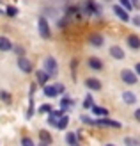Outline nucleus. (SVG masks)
<instances>
[{
	"instance_id": "5701e85b",
	"label": "nucleus",
	"mask_w": 140,
	"mask_h": 146,
	"mask_svg": "<svg viewBox=\"0 0 140 146\" xmlns=\"http://www.w3.org/2000/svg\"><path fill=\"white\" fill-rule=\"evenodd\" d=\"M0 100H2L5 105H11L12 104V94L5 89H0Z\"/></svg>"
},
{
	"instance_id": "39448f33",
	"label": "nucleus",
	"mask_w": 140,
	"mask_h": 146,
	"mask_svg": "<svg viewBox=\"0 0 140 146\" xmlns=\"http://www.w3.org/2000/svg\"><path fill=\"white\" fill-rule=\"evenodd\" d=\"M83 84H85V87L89 91H101L103 89V84H101V80L99 78H96V77H87L85 80H83Z\"/></svg>"
},
{
	"instance_id": "7ed1b4c3",
	"label": "nucleus",
	"mask_w": 140,
	"mask_h": 146,
	"mask_svg": "<svg viewBox=\"0 0 140 146\" xmlns=\"http://www.w3.org/2000/svg\"><path fill=\"white\" fill-rule=\"evenodd\" d=\"M121 80L124 84H128V86H135L138 84V77H137V73L133 70H128V68H124L121 71Z\"/></svg>"
},
{
	"instance_id": "0eeeda50",
	"label": "nucleus",
	"mask_w": 140,
	"mask_h": 146,
	"mask_svg": "<svg viewBox=\"0 0 140 146\" xmlns=\"http://www.w3.org/2000/svg\"><path fill=\"white\" fill-rule=\"evenodd\" d=\"M16 64H18L20 71H21V73H25V75H28V73H32V71H34V64L28 61L27 57H18Z\"/></svg>"
},
{
	"instance_id": "4468645a",
	"label": "nucleus",
	"mask_w": 140,
	"mask_h": 146,
	"mask_svg": "<svg viewBox=\"0 0 140 146\" xmlns=\"http://www.w3.org/2000/svg\"><path fill=\"white\" fill-rule=\"evenodd\" d=\"M64 112L60 111V109H57V111H55V109H53V111H51L50 114H48V118H46V123H48V127H57V121H58V118H60V116H62Z\"/></svg>"
},
{
	"instance_id": "1a4fd4ad",
	"label": "nucleus",
	"mask_w": 140,
	"mask_h": 146,
	"mask_svg": "<svg viewBox=\"0 0 140 146\" xmlns=\"http://www.w3.org/2000/svg\"><path fill=\"white\" fill-rule=\"evenodd\" d=\"M89 45L92 48H103L105 46V36L103 34H98V32H94L89 36Z\"/></svg>"
},
{
	"instance_id": "412c9836",
	"label": "nucleus",
	"mask_w": 140,
	"mask_h": 146,
	"mask_svg": "<svg viewBox=\"0 0 140 146\" xmlns=\"http://www.w3.org/2000/svg\"><path fill=\"white\" fill-rule=\"evenodd\" d=\"M66 144H68V146H80L78 135L75 132H68V134H66Z\"/></svg>"
},
{
	"instance_id": "2f4dec72",
	"label": "nucleus",
	"mask_w": 140,
	"mask_h": 146,
	"mask_svg": "<svg viewBox=\"0 0 140 146\" xmlns=\"http://www.w3.org/2000/svg\"><path fill=\"white\" fill-rule=\"evenodd\" d=\"M76 66H78V59H73L71 61V70H73V80H76Z\"/></svg>"
},
{
	"instance_id": "9b49d317",
	"label": "nucleus",
	"mask_w": 140,
	"mask_h": 146,
	"mask_svg": "<svg viewBox=\"0 0 140 146\" xmlns=\"http://www.w3.org/2000/svg\"><path fill=\"white\" fill-rule=\"evenodd\" d=\"M112 9H114V13H115V16L119 18L121 21H124V23H128V21L131 20V16H129V13H128L126 9H122V7H121L119 4H115V5L112 7Z\"/></svg>"
},
{
	"instance_id": "c756f323",
	"label": "nucleus",
	"mask_w": 140,
	"mask_h": 146,
	"mask_svg": "<svg viewBox=\"0 0 140 146\" xmlns=\"http://www.w3.org/2000/svg\"><path fill=\"white\" fill-rule=\"evenodd\" d=\"M80 121L83 123V125H89V127H96V119H92V118H89V116H80Z\"/></svg>"
},
{
	"instance_id": "4c0bfd02",
	"label": "nucleus",
	"mask_w": 140,
	"mask_h": 146,
	"mask_svg": "<svg viewBox=\"0 0 140 146\" xmlns=\"http://www.w3.org/2000/svg\"><path fill=\"white\" fill-rule=\"evenodd\" d=\"M105 146H115V144H114V143H106Z\"/></svg>"
},
{
	"instance_id": "cd10ccee",
	"label": "nucleus",
	"mask_w": 140,
	"mask_h": 146,
	"mask_svg": "<svg viewBox=\"0 0 140 146\" xmlns=\"http://www.w3.org/2000/svg\"><path fill=\"white\" fill-rule=\"evenodd\" d=\"M124 146H140V141L138 139H135V137H129V135H126L124 137Z\"/></svg>"
},
{
	"instance_id": "f8f14e48",
	"label": "nucleus",
	"mask_w": 140,
	"mask_h": 146,
	"mask_svg": "<svg viewBox=\"0 0 140 146\" xmlns=\"http://www.w3.org/2000/svg\"><path fill=\"white\" fill-rule=\"evenodd\" d=\"M87 68L92 70V71H101L105 68V64H103V61L99 57H89V59H87Z\"/></svg>"
},
{
	"instance_id": "4be33fe9",
	"label": "nucleus",
	"mask_w": 140,
	"mask_h": 146,
	"mask_svg": "<svg viewBox=\"0 0 140 146\" xmlns=\"http://www.w3.org/2000/svg\"><path fill=\"white\" fill-rule=\"evenodd\" d=\"M68 127H69V116H66V114H62L60 118H58V121H57V130H68Z\"/></svg>"
},
{
	"instance_id": "b1692460",
	"label": "nucleus",
	"mask_w": 140,
	"mask_h": 146,
	"mask_svg": "<svg viewBox=\"0 0 140 146\" xmlns=\"http://www.w3.org/2000/svg\"><path fill=\"white\" fill-rule=\"evenodd\" d=\"M51 111H53V105H51V104H43V105H39L37 107V114H50Z\"/></svg>"
},
{
	"instance_id": "ea45409f",
	"label": "nucleus",
	"mask_w": 140,
	"mask_h": 146,
	"mask_svg": "<svg viewBox=\"0 0 140 146\" xmlns=\"http://www.w3.org/2000/svg\"><path fill=\"white\" fill-rule=\"evenodd\" d=\"M105 2H110V0H105Z\"/></svg>"
},
{
	"instance_id": "a878e982",
	"label": "nucleus",
	"mask_w": 140,
	"mask_h": 146,
	"mask_svg": "<svg viewBox=\"0 0 140 146\" xmlns=\"http://www.w3.org/2000/svg\"><path fill=\"white\" fill-rule=\"evenodd\" d=\"M94 105V98H92V94L89 93V94H85V98H83V102H82V107L83 109H91Z\"/></svg>"
},
{
	"instance_id": "393cba45",
	"label": "nucleus",
	"mask_w": 140,
	"mask_h": 146,
	"mask_svg": "<svg viewBox=\"0 0 140 146\" xmlns=\"http://www.w3.org/2000/svg\"><path fill=\"white\" fill-rule=\"evenodd\" d=\"M12 52L16 54L18 57H27V50H25L23 45H14V46H12Z\"/></svg>"
},
{
	"instance_id": "aec40b11",
	"label": "nucleus",
	"mask_w": 140,
	"mask_h": 146,
	"mask_svg": "<svg viewBox=\"0 0 140 146\" xmlns=\"http://www.w3.org/2000/svg\"><path fill=\"white\" fill-rule=\"evenodd\" d=\"M39 143L50 146L51 143H53V135H51L48 130H39Z\"/></svg>"
},
{
	"instance_id": "a211bd4d",
	"label": "nucleus",
	"mask_w": 140,
	"mask_h": 146,
	"mask_svg": "<svg viewBox=\"0 0 140 146\" xmlns=\"http://www.w3.org/2000/svg\"><path fill=\"white\" fill-rule=\"evenodd\" d=\"M12 41L5 36H0V52H12Z\"/></svg>"
},
{
	"instance_id": "f257e3e1",
	"label": "nucleus",
	"mask_w": 140,
	"mask_h": 146,
	"mask_svg": "<svg viewBox=\"0 0 140 146\" xmlns=\"http://www.w3.org/2000/svg\"><path fill=\"white\" fill-rule=\"evenodd\" d=\"M43 70H45L50 77H57L58 75V62L53 55H48L45 61H43Z\"/></svg>"
},
{
	"instance_id": "20e7f679",
	"label": "nucleus",
	"mask_w": 140,
	"mask_h": 146,
	"mask_svg": "<svg viewBox=\"0 0 140 146\" xmlns=\"http://www.w3.org/2000/svg\"><path fill=\"white\" fill-rule=\"evenodd\" d=\"M96 127H105V128H122L121 121H115L112 118H96Z\"/></svg>"
},
{
	"instance_id": "9d476101",
	"label": "nucleus",
	"mask_w": 140,
	"mask_h": 146,
	"mask_svg": "<svg viewBox=\"0 0 140 146\" xmlns=\"http://www.w3.org/2000/svg\"><path fill=\"white\" fill-rule=\"evenodd\" d=\"M126 45H128L129 50H133V52L140 50V36L138 34H128L126 36Z\"/></svg>"
},
{
	"instance_id": "6ab92c4d",
	"label": "nucleus",
	"mask_w": 140,
	"mask_h": 146,
	"mask_svg": "<svg viewBox=\"0 0 140 146\" xmlns=\"http://www.w3.org/2000/svg\"><path fill=\"white\" fill-rule=\"evenodd\" d=\"M58 105H60V111H62V112H66L69 107H73V105H75V100H73V98H69L68 94H64V96L60 98V104H58Z\"/></svg>"
},
{
	"instance_id": "c9c22d12",
	"label": "nucleus",
	"mask_w": 140,
	"mask_h": 146,
	"mask_svg": "<svg viewBox=\"0 0 140 146\" xmlns=\"http://www.w3.org/2000/svg\"><path fill=\"white\" fill-rule=\"evenodd\" d=\"M133 118H135V121H138V123H140V107H138V109H135Z\"/></svg>"
},
{
	"instance_id": "58836bf2",
	"label": "nucleus",
	"mask_w": 140,
	"mask_h": 146,
	"mask_svg": "<svg viewBox=\"0 0 140 146\" xmlns=\"http://www.w3.org/2000/svg\"><path fill=\"white\" fill-rule=\"evenodd\" d=\"M35 146H48V144H43V143H39V144H35Z\"/></svg>"
},
{
	"instance_id": "7c9ffc66",
	"label": "nucleus",
	"mask_w": 140,
	"mask_h": 146,
	"mask_svg": "<svg viewBox=\"0 0 140 146\" xmlns=\"http://www.w3.org/2000/svg\"><path fill=\"white\" fill-rule=\"evenodd\" d=\"M119 5L122 7V9H126L128 13H129V11H133V5H131L129 0H119Z\"/></svg>"
},
{
	"instance_id": "6e6552de",
	"label": "nucleus",
	"mask_w": 140,
	"mask_h": 146,
	"mask_svg": "<svg viewBox=\"0 0 140 146\" xmlns=\"http://www.w3.org/2000/svg\"><path fill=\"white\" fill-rule=\"evenodd\" d=\"M108 54H110V57H112V59H115V61H124V59H126L124 48H121L119 45H112V46L108 48Z\"/></svg>"
},
{
	"instance_id": "f704fd0d",
	"label": "nucleus",
	"mask_w": 140,
	"mask_h": 146,
	"mask_svg": "<svg viewBox=\"0 0 140 146\" xmlns=\"http://www.w3.org/2000/svg\"><path fill=\"white\" fill-rule=\"evenodd\" d=\"M131 5H133V9H138L140 11V0H129Z\"/></svg>"
},
{
	"instance_id": "72a5a7b5",
	"label": "nucleus",
	"mask_w": 140,
	"mask_h": 146,
	"mask_svg": "<svg viewBox=\"0 0 140 146\" xmlns=\"http://www.w3.org/2000/svg\"><path fill=\"white\" fill-rule=\"evenodd\" d=\"M131 23H133L135 27H140V14H137V16H131Z\"/></svg>"
},
{
	"instance_id": "ddd939ff",
	"label": "nucleus",
	"mask_w": 140,
	"mask_h": 146,
	"mask_svg": "<svg viewBox=\"0 0 140 146\" xmlns=\"http://www.w3.org/2000/svg\"><path fill=\"white\" fill-rule=\"evenodd\" d=\"M50 78H51V77L48 75L45 70H37V71H35V84H37V86L45 87V86L50 82Z\"/></svg>"
},
{
	"instance_id": "e433bc0d",
	"label": "nucleus",
	"mask_w": 140,
	"mask_h": 146,
	"mask_svg": "<svg viewBox=\"0 0 140 146\" xmlns=\"http://www.w3.org/2000/svg\"><path fill=\"white\" fill-rule=\"evenodd\" d=\"M133 71L137 73V77L140 78V62H137V64H135V68H133Z\"/></svg>"
},
{
	"instance_id": "f03ea898",
	"label": "nucleus",
	"mask_w": 140,
	"mask_h": 146,
	"mask_svg": "<svg viewBox=\"0 0 140 146\" xmlns=\"http://www.w3.org/2000/svg\"><path fill=\"white\" fill-rule=\"evenodd\" d=\"M37 32H39V36L43 39H51V27H50V23H48V20L45 18V16H39L37 18Z\"/></svg>"
},
{
	"instance_id": "473e14b6",
	"label": "nucleus",
	"mask_w": 140,
	"mask_h": 146,
	"mask_svg": "<svg viewBox=\"0 0 140 146\" xmlns=\"http://www.w3.org/2000/svg\"><path fill=\"white\" fill-rule=\"evenodd\" d=\"M55 87H57V91H58V94H62V96H64V94H66V86H64V84H60V82H57V84H55Z\"/></svg>"
},
{
	"instance_id": "c85d7f7f",
	"label": "nucleus",
	"mask_w": 140,
	"mask_h": 146,
	"mask_svg": "<svg viewBox=\"0 0 140 146\" xmlns=\"http://www.w3.org/2000/svg\"><path fill=\"white\" fill-rule=\"evenodd\" d=\"M7 16H11V18H14V16H18V7H14V5H5V11H4Z\"/></svg>"
},
{
	"instance_id": "f3484780",
	"label": "nucleus",
	"mask_w": 140,
	"mask_h": 146,
	"mask_svg": "<svg viewBox=\"0 0 140 146\" xmlns=\"http://www.w3.org/2000/svg\"><path fill=\"white\" fill-rule=\"evenodd\" d=\"M43 94H45L46 98H57L58 96V91H57L55 84H46L45 87H43Z\"/></svg>"
},
{
	"instance_id": "2eb2a0df",
	"label": "nucleus",
	"mask_w": 140,
	"mask_h": 146,
	"mask_svg": "<svg viewBox=\"0 0 140 146\" xmlns=\"http://www.w3.org/2000/svg\"><path fill=\"white\" fill-rule=\"evenodd\" d=\"M121 98L124 102V105H135L137 104V94L133 91H122Z\"/></svg>"
},
{
	"instance_id": "dca6fc26",
	"label": "nucleus",
	"mask_w": 140,
	"mask_h": 146,
	"mask_svg": "<svg viewBox=\"0 0 140 146\" xmlns=\"http://www.w3.org/2000/svg\"><path fill=\"white\" fill-rule=\"evenodd\" d=\"M91 111H92V114L96 116V118H108L110 116V112H108V109H105V107H101V105H92L91 107Z\"/></svg>"
},
{
	"instance_id": "bb28decb",
	"label": "nucleus",
	"mask_w": 140,
	"mask_h": 146,
	"mask_svg": "<svg viewBox=\"0 0 140 146\" xmlns=\"http://www.w3.org/2000/svg\"><path fill=\"white\" fill-rule=\"evenodd\" d=\"M20 146H35V143H34L32 137H28V135H21V139H20Z\"/></svg>"
},
{
	"instance_id": "423d86ee",
	"label": "nucleus",
	"mask_w": 140,
	"mask_h": 146,
	"mask_svg": "<svg viewBox=\"0 0 140 146\" xmlns=\"http://www.w3.org/2000/svg\"><path fill=\"white\" fill-rule=\"evenodd\" d=\"M82 11L87 14V16H94V14H99V7L94 0H85L82 5Z\"/></svg>"
}]
</instances>
